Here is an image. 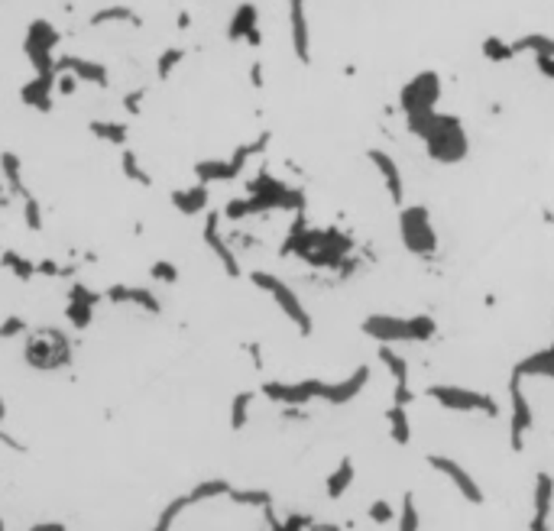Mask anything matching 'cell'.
Segmentation results:
<instances>
[{"label":"cell","mask_w":554,"mask_h":531,"mask_svg":"<svg viewBox=\"0 0 554 531\" xmlns=\"http://www.w3.org/2000/svg\"><path fill=\"white\" fill-rule=\"evenodd\" d=\"M33 531H65V528H62V525H39V528Z\"/></svg>","instance_id":"8"},{"label":"cell","mask_w":554,"mask_h":531,"mask_svg":"<svg viewBox=\"0 0 554 531\" xmlns=\"http://www.w3.org/2000/svg\"><path fill=\"white\" fill-rule=\"evenodd\" d=\"M26 360L33 363V366H62V363L68 360V340L65 334L59 331H39L30 337V347H26Z\"/></svg>","instance_id":"2"},{"label":"cell","mask_w":554,"mask_h":531,"mask_svg":"<svg viewBox=\"0 0 554 531\" xmlns=\"http://www.w3.org/2000/svg\"><path fill=\"white\" fill-rule=\"evenodd\" d=\"M257 279L263 282V286H267L269 292H273L276 302L282 305V311H286V315L292 317V321H296L298 327H302V334H308V331H311V321H308V315H305L302 302L296 298V292H292L288 286H282L279 279H269V276H257Z\"/></svg>","instance_id":"4"},{"label":"cell","mask_w":554,"mask_h":531,"mask_svg":"<svg viewBox=\"0 0 554 531\" xmlns=\"http://www.w3.org/2000/svg\"><path fill=\"white\" fill-rule=\"evenodd\" d=\"M399 227H402V244H406L408 253L428 259L438 253V234L431 227V217L425 207H406L399 215Z\"/></svg>","instance_id":"1"},{"label":"cell","mask_w":554,"mask_h":531,"mask_svg":"<svg viewBox=\"0 0 554 531\" xmlns=\"http://www.w3.org/2000/svg\"><path fill=\"white\" fill-rule=\"evenodd\" d=\"M516 55H519L516 43H506V39H499V36L483 39V59H489V62H509V59H516Z\"/></svg>","instance_id":"6"},{"label":"cell","mask_w":554,"mask_h":531,"mask_svg":"<svg viewBox=\"0 0 554 531\" xmlns=\"http://www.w3.org/2000/svg\"><path fill=\"white\" fill-rule=\"evenodd\" d=\"M431 396L438 402H444L448 408H458V412H470V408H487V412H496L493 398L487 396H477V392H467V389H448V386H435Z\"/></svg>","instance_id":"5"},{"label":"cell","mask_w":554,"mask_h":531,"mask_svg":"<svg viewBox=\"0 0 554 531\" xmlns=\"http://www.w3.org/2000/svg\"><path fill=\"white\" fill-rule=\"evenodd\" d=\"M369 516L377 518V522H389V518H392V512H389V506H386V502H377V506H373V509H369Z\"/></svg>","instance_id":"7"},{"label":"cell","mask_w":554,"mask_h":531,"mask_svg":"<svg viewBox=\"0 0 554 531\" xmlns=\"http://www.w3.org/2000/svg\"><path fill=\"white\" fill-rule=\"evenodd\" d=\"M369 163H373V169H377L379 178H383L389 201H392L396 207H402V201H406V185H402L399 163H396V159H392L389 153H383V149H373V153H369Z\"/></svg>","instance_id":"3"}]
</instances>
